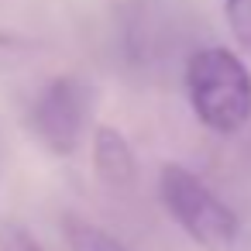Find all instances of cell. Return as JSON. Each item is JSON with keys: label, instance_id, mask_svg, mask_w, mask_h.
I'll return each mask as SVG.
<instances>
[{"label": "cell", "instance_id": "6da1fadb", "mask_svg": "<svg viewBox=\"0 0 251 251\" xmlns=\"http://www.w3.org/2000/svg\"><path fill=\"white\" fill-rule=\"evenodd\" d=\"M186 100L196 121L213 134H237L251 121V69L224 45L193 49L182 69Z\"/></svg>", "mask_w": 251, "mask_h": 251}, {"label": "cell", "instance_id": "7a4b0ae2", "mask_svg": "<svg viewBox=\"0 0 251 251\" xmlns=\"http://www.w3.org/2000/svg\"><path fill=\"white\" fill-rule=\"evenodd\" d=\"M158 196L169 217L203 251H251V227L186 165H162Z\"/></svg>", "mask_w": 251, "mask_h": 251}, {"label": "cell", "instance_id": "3957f363", "mask_svg": "<svg viewBox=\"0 0 251 251\" xmlns=\"http://www.w3.org/2000/svg\"><path fill=\"white\" fill-rule=\"evenodd\" d=\"M90 114H93V86L83 76L66 73L49 79L35 93L28 107V127L52 155L69 158L86 138Z\"/></svg>", "mask_w": 251, "mask_h": 251}, {"label": "cell", "instance_id": "277c9868", "mask_svg": "<svg viewBox=\"0 0 251 251\" xmlns=\"http://www.w3.org/2000/svg\"><path fill=\"white\" fill-rule=\"evenodd\" d=\"M93 169L97 176L110 186V189H131L138 182V158L134 148L127 145V138L110 127L100 124L93 131Z\"/></svg>", "mask_w": 251, "mask_h": 251}, {"label": "cell", "instance_id": "5b68a950", "mask_svg": "<svg viewBox=\"0 0 251 251\" xmlns=\"http://www.w3.org/2000/svg\"><path fill=\"white\" fill-rule=\"evenodd\" d=\"M62 230H66V241L73 251H131L127 244H121L117 237H110L103 227L76 217V213H66L62 217Z\"/></svg>", "mask_w": 251, "mask_h": 251}, {"label": "cell", "instance_id": "8992f818", "mask_svg": "<svg viewBox=\"0 0 251 251\" xmlns=\"http://www.w3.org/2000/svg\"><path fill=\"white\" fill-rule=\"evenodd\" d=\"M224 18L237 49L251 59V0H224Z\"/></svg>", "mask_w": 251, "mask_h": 251}, {"label": "cell", "instance_id": "52a82bcc", "mask_svg": "<svg viewBox=\"0 0 251 251\" xmlns=\"http://www.w3.org/2000/svg\"><path fill=\"white\" fill-rule=\"evenodd\" d=\"M31 52H35V42H31V38L14 35V31H0V69L18 66V62L28 59Z\"/></svg>", "mask_w": 251, "mask_h": 251}, {"label": "cell", "instance_id": "ba28073f", "mask_svg": "<svg viewBox=\"0 0 251 251\" xmlns=\"http://www.w3.org/2000/svg\"><path fill=\"white\" fill-rule=\"evenodd\" d=\"M0 251H45L25 227H18V224H7L4 227V234H0Z\"/></svg>", "mask_w": 251, "mask_h": 251}]
</instances>
